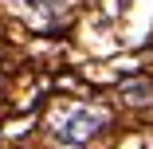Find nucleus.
<instances>
[{"mask_svg":"<svg viewBox=\"0 0 153 149\" xmlns=\"http://www.w3.org/2000/svg\"><path fill=\"white\" fill-rule=\"evenodd\" d=\"M102 126H106V114L98 106H71L63 114V122L55 126V137L67 141V145H86Z\"/></svg>","mask_w":153,"mask_h":149,"instance_id":"obj_1","label":"nucleus"},{"mask_svg":"<svg viewBox=\"0 0 153 149\" xmlns=\"http://www.w3.org/2000/svg\"><path fill=\"white\" fill-rule=\"evenodd\" d=\"M20 4L32 16H39V20H59V16H67V8L75 0H20Z\"/></svg>","mask_w":153,"mask_h":149,"instance_id":"obj_2","label":"nucleus"},{"mask_svg":"<svg viewBox=\"0 0 153 149\" xmlns=\"http://www.w3.org/2000/svg\"><path fill=\"white\" fill-rule=\"evenodd\" d=\"M149 82H126V98L130 102H149Z\"/></svg>","mask_w":153,"mask_h":149,"instance_id":"obj_3","label":"nucleus"}]
</instances>
